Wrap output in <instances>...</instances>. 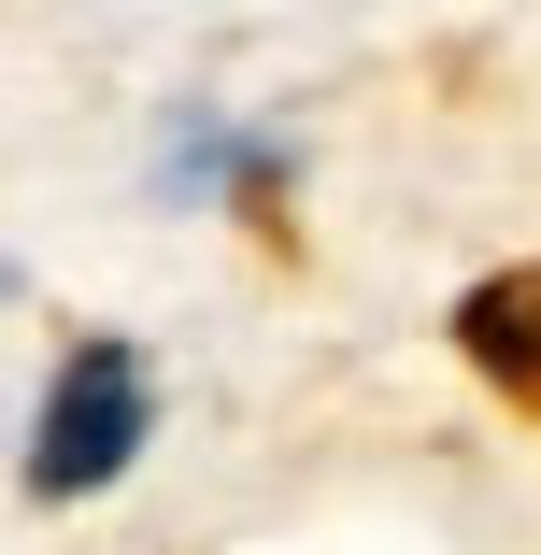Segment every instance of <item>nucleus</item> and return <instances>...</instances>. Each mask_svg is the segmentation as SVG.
<instances>
[{"label": "nucleus", "instance_id": "2", "mask_svg": "<svg viewBox=\"0 0 541 555\" xmlns=\"http://www.w3.org/2000/svg\"><path fill=\"white\" fill-rule=\"evenodd\" d=\"M0 285H15V271H0Z\"/></svg>", "mask_w": 541, "mask_h": 555}, {"label": "nucleus", "instance_id": "1", "mask_svg": "<svg viewBox=\"0 0 541 555\" xmlns=\"http://www.w3.org/2000/svg\"><path fill=\"white\" fill-rule=\"evenodd\" d=\"M143 427H157L143 357L115 343V327H86V343L57 357V385H43V413H29V499H100L143 456Z\"/></svg>", "mask_w": 541, "mask_h": 555}]
</instances>
